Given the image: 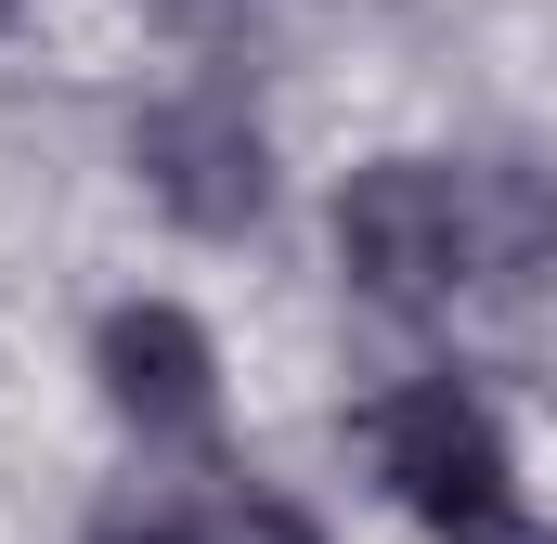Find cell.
<instances>
[{
	"instance_id": "cell-2",
	"label": "cell",
	"mask_w": 557,
	"mask_h": 544,
	"mask_svg": "<svg viewBox=\"0 0 557 544\" xmlns=\"http://www.w3.org/2000/svg\"><path fill=\"white\" fill-rule=\"evenodd\" d=\"M363 454H376V480L403 493V519L441 544H557L532 506H519V467H506V428L480 390H454V376H416V390H389V403L363 415Z\"/></svg>"
},
{
	"instance_id": "cell-3",
	"label": "cell",
	"mask_w": 557,
	"mask_h": 544,
	"mask_svg": "<svg viewBox=\"0 0 557 544\" xmlns=\"http://www.w3.org/2000/svg\"><path fill=\"white\" fill-rule=\"evenodd\" d=\"M131 156H143V182H156V208L195 221V234H247V221L273 208V143L247 131V104H221V91L156 104Z\"/></svg>"
},
{
	"instance_id": "cell-1",
	"label": "cell",
	"mask_w": 557,
	"mask_h": 544,
	"mask_svg": "<svg viewBox=\"0 0 557 544\" xmlns=\"http://www.w3.org/2000/svg\"><path fill=\"white\" fill-rule=\"evenodd\" d=\"M545 234V208L493 169H441V156H376L337 195V260L376 311H441L480 260H519Z\"/></svg>"
},
{
	"instance_id": "cell-7",
	"label": "cell",
	"mask_w": 557,
	"mask_h": 544,
	"mask_svg": "<svg viewBox=\"0 0 557 544\" xmlns=\"http://www.w3.org/2000/svg\"><path fill=\"white\" fill-rule=\"evenodd\" d=\"M0 13H13V0H0Z\"/></svg>"
},
{
	"instance_id": "cell-4",
	"label": "cell",
	"mask_w": 557,
	"mask_h": 544,
	"mask_svg": "<svg viewBox=\"0 0 557 544\" xmlns=\"http://www.w3.org/2000/svg\"><path fill=\"white\" fill-rule=\"evenodd\" d=\"M91 376H104V403L131 415L143 441H208V415H221L208 324H195V311H169V298L104 311V337H91Z\"/></svg>"
},
{
	"instance_id": "cell-5",
	"label": "cell",
	"mask_w": 557,
	"mask_h": 544,
	"mask_svg": "<svg viewBox=\"0 0 557 544\" xmlns=\"http://www.w3.org/2000/svg\"><path fill=\"white\" fill-rule=\"evenodd\" d=\"M91 544H208V506L195 493H117L91 519Z\"/></svg>"
},
{
	"instance_id": "cell-6",
	"label": "cell",
	"mask_w": 557,
	"mask_h": 544,
	"mask_svg": "<svg viewBox=\"0 0 557 544\" xmlns=\"http://www.w3.org/2000/svg\"><path fill=\"white\" fill-rule=\"evenodd\" d=\"M208 544H324V532L273 493H208Z\"/></svg>"
}]
</instances>
